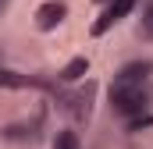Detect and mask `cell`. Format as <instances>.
Segmentation results:
<instances>
[{
    "instance_id": "5",
    "label": "cell",
    "mask_w": 153,
    "mask_h": 149,
    "mask_svg": "<svg viewBox=\"0 0 153 149\" xmlns=\"http://www.w3.org/2000/svg\"><path fill=\"white\" fill-rule=\"evenodd\" d=\"M64 18H68V4L64 0H46V4L36 7V29L39 32H53Z\"/></svg>"
},
{
    "instance_id": "2",
    "label": "cell",
    "mask_w": 153,
    "mask_h": 149,
    "mask_svg": "<svg viewBox=\"0 0 153 149\" xmlns=\"http://www.w3.org/2000/svg\"><path fill=\"white\" fill-rule=\"evenodd\" d=\"M135 4L139 0H107V7H103V14L93 21V36H103V32H111L121 18H128L132 11H135Z\"/></svg>"
},
{
    "instance_id": "10",
    "label": "cell",
    "mask_w": 153,
    "mask_h": 149,
    "mask_svg": "<svg viewBox=\"0 0 153 149\" xmlns=\"http://www.w3.org/2000/svg\"><path fill=\"white\" fill-rule=\"evenodd\" d=\"M96 4H107V0H96Z\"/></svg>"
},
{
    "instance_id": "9",
    "label": "cell",
    "mask_w": 153,
    "mask_h": 149,
    "mask_svg": "<svg viewBox=\"0 0 153 149\" xmlns=\"http://www.w3.org/2000/svg\"><path fill=\"white\" fill-rule=\"evenodd\" d=\"M11 7V0H0V18H4V11Z\"/></svg>"
},
{
    "instance_id": "6",
    "label": "cell",
    "mask_w": 153,
    "mask_h": 149,
    "mask_svg": "<svg viewBox=\"0 0 153 149\" xmlns=\"http://www.w3.org/2000/svg\"><path fill=\"white\" fill-rule=\"evenodd\" d=\"M85 74H89V57H71V60L61 68V74H57V78L71 85V82H82Z\"/></svg>"
},
{
    "instance_id": "8",
    "label": "cell",
    "mask_w": 153,
    "mask_h": 149,
    "mask_svg": "<svg viewBox=\"0 0 153 149\" xmlns=\"http://www.w3.org/2000/svg\"><path fill=\"white\" fill-rule=\"evenodd\" d=\"M139 36L153 43V0L146 4V11H143V18H139Z\"/></svg>"
},
{
    "instance_id": "7",
    "label": "cell",
    "mask_w": 153,
    "mask_h": 149,
    "mask_svg": "<svg viewBox=\"0 0 153 149\" xmlns=\"http://www.w3.org/2000/svg\"><path fill=\"white\" fill-rule=\"evenodd\" d=\"M53 149H82V142H78V131H71V128L57 131V139H53Z\"/></svg>"
},
{
    "instance_id": "1",
    "label": "cell",
    "mask_w": 153,
    "mask_h": 149,
    "mask_svg": "<svg viewBox=\"0 0 153 149\" xmlns=\"http://www.w3.org/2000/svg\"><path fill=\"white\" fill-rule=\"evenodd\" d=\"M150 103H153V82L128 85V89H111V107L121 117H139Z\"/></svg>"
},
{
    "instance_id": "3",
    "label": "cell",
    "mask_w": 153,
    "mask_h": 149,
    "mask_svg": "<svg viewBox=\"0 0 153 149\" xmlns=\"http://www.w3.org/2000/svg\"><path fill=\"white\" fill-rule=\"evenodd\" d=\"M153 74V60H128L121 71L114 74V82H111V89H128V85H143V82H150Z\"/></svg>"
},
{
    "instance_id": "4",
    "label": "cell",
    "mask_w": 153,
    "mask_h": 149,
    "mask_svg": "<svg viewBox=\"0 0 153 149\" xmlns=\"http://www.w3.org/2000/svg\"><path fill=\"white\" fill-rule=\"evenodd\" d=\"M93 100H96V82L85 78V85L75 89L71 100H68V114H71L75 121H89V117H93Z\"/></svg>"
}]
</instances>
